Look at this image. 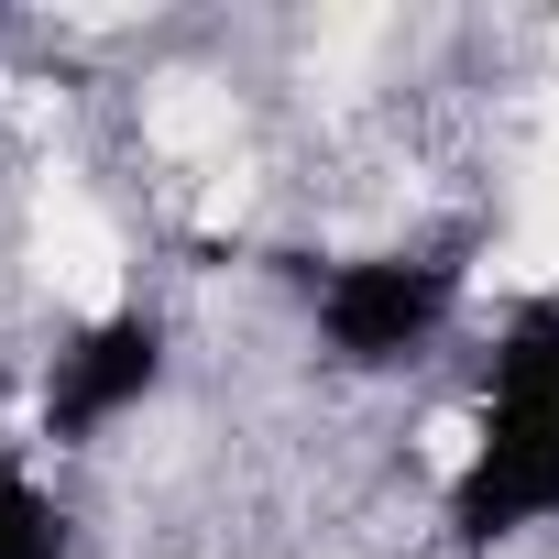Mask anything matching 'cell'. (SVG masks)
Segmentation results:
<instances>
[{
    "instance_id": "277c9868",
    "label": "cell",
    "mask_w": 559,
    "mask_h": 559,
    "mask_svg": "<svg viewBox=\"0 0 559 559\" xmlns=\"http://www.w3.org/2000/svg\"><path fill=\"white\" fill-rule=\"evenodd\" d=\"M483 406L548 417V428H559V308H548V297L515 308V319L493 330V352H483Z\"/></svg>"
},
{
    "instance_id": "5b68a950",
    "label": "cell",
    "mask_w": 559,
    "mask_h": 559,
    "mask_svg": "<svg viewBox=\"0 0 559 559\" xmlns=\"http://www.w3.org/2000/svg\"><path fill=\"white\" fill-rule=\"evenodd\" d=\"M0 559H67V504L0 450Z\"/></svg>"
},
{
    "instance_id": "3957f363",
    "label": "cell",
    "mask_w": 559,
    "mask_h": 559,
    "mask_svg": "<svg viewBox=\"0 0 559 559\" xmlns=\"http://www.w3.org/2000/svg\"><path fill=\"white\" fill-rule=\"evenodd\" d=\"M450 526L472 548L526 537V526H559V428L483 406L472 439H461V472H450Z\"/></svg>"
},
{
    "instance_id": "7a4b0ae2",
    "label": "cell",
    "mask_w": 559,
    "mask_h": 559,
    "mask_svg": "<svg viewBox=\"0 0 559 559\" xmlns=\"http://www.w3.org/2000/svg\"><path fill=\"white\" fill-rule=\"evenodd\" d=\"M154 384H165V319L154 308H110L45 362V439L56 450H99L121 417L154 406Z\"/></svg>"
},
{
    "instance_id": "6da1fadb",
    "label": "cell",
    "mask_w": 559,
    "mask_h": 559,
    "mask_svg": "<svg viewBox=\"0 0 559 559\" xmlns=\"http://www.w3.org/2000/svg\"><path fill=\"white\" fill-rule=\"evenodd\" d=\"M308 319H319L341 373H395V362H417L461 319V274L439 252H352V263L319 274Z\"/></svg>"
}]
</instances>
